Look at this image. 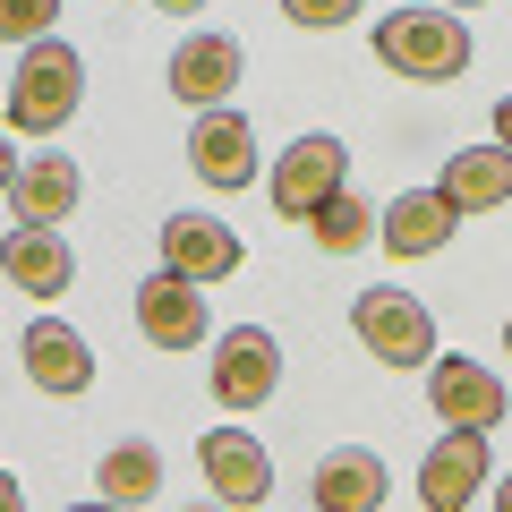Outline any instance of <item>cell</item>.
Masks as SVG:
<instances>
[{"label": "cell", "instance_id": "7c38bea8", "mask_svg": "<svg viewBox=\"0 0 512 512\" xmlns=\"http://www.w3.org/2000/svg\"><path fill=\"white\" fill-rule=\"evenodd\" d=\"M163 265L188 282H231L239 274V231L214 214H171L163 222Z\"/></svg>", "mask_w": 512, "mask_h": 512}, {"label": "cell", "instance_id": "277c9868", "mask_svg": "<svg viewBox=\"0 0 512 512\" xmlns=\"http://www.w3.org/2000/svg\"><path fill=\"white\" fill-rule=\"evenodd\" d=\"M265 188H274V214L308 222L316 205L333 197V188H350V146L333 137V128H316V137H291V146H282V163L265 171Z\"/></svg>", "mask_w": 512, "mask_h": 512}, {"label": "cell", "instance_id": "9a60e30c", "mask_svg": "<svg viewBox=\"0 0 512 512\" xmlns=\"http://www.w3.org/2000/svg\"><path fill=\"white\" fill-rule=\"evenodd\" d=\"M316 512H384V461L367 453V444H333L325 461H316Z\"/></svg>", "mask_w": 512, "mask_h": 512}, {"label": "cell", "instance_id": "52a82bcc", "mask_svg": "<svg viewBox=\"0 0 512 512\" xmlns=\"http://www.w3.org/2000/svg\"><path fill=\"white\" fill-rule=\"evenodd\" d=\"M487 487V427H444V444L419 461V504L427 512H470Z\"/></svg>", "mask_w": 512, "mask_h": 512}, {"label": "cell", "instance_id": "603a6c76", "mask_svg": "<svg viewBox=\"0 0 512 512\" xmlns=\"http://www.w3.org/2000/svg\"><path fill=\"white\" fill-rule=\"evenodd\" d=\"M9 180H18V146L0 137V197H9Z\"/></svg>", "mask_w": 512, "mask_h": 512}, {"label": "cell", "instance_id": "2e32d148", "mask_svg": "<svg viewBox=\"0 0 512 512\" xmlns=\"http://www.w3.org/2000/svg\"><path fill=\"white\" fill-rule=\"evenodd\" d=\"M453 222H461V205L444 197V188H402L393 214L376 222V239H384L393 256H436L444 239H453Z\"/></svg>", "mask_w": 512, "mask_h": 512}, {"label": "cell", "instance_id": "cb8c5ba5", "mask_svg": "<svg viewBox=\"0 0 512 512\" xmlns=\"http://www.w3.org/2000/svg\"><path fill=\"white\" fill-rule=\"evenodd\" d=\"M495 146H512V94L495 103Z\"/></svg>", "mask_w": 512, "mask_h": 512}, {"label": "cell", "instance_id": "8fae6325", "mask_svg": "<svg viewBox=\"0 0 512 512\" xmlns=\"http://www.w3.org/2000/svg\"><path fill=\"white\" fill-rule=\"evenodd\" d=\"M188 163H197L205 188H248L256 180V128L239 120L231 103H214L197 120V137H188Z\"/></svg>", "mask_w": 512, "mask_h": 512}, {"label": "cell", "instance_id": "7a4b0ae2", "mask_svg": "<svg viewBox=\"0 0 512 512\" xmlns=\"http://www.w3.org/2000/svg\"><path fill=\"white\" fill-rule=\"evenodd\" d=\"M376 60L419 77V86H444L470 69V26H461V9H393L376 26Z\"/></svg>", "mask_w": 512, "mask_h": 512}, {"label": "cell", "instance_id": "30bf717a", "mask_svg": "<svg viewBox=\"0 0 512 512\" xmlns=\"http://www.w3.org/2000/svg\"><path fill=\"white\" fill-rule=\"evenodd\" d=\"M427 410L444 427H495L504 419V384L478 359H427Z\"/></svg>", "mask_w": 512, "mask_h": 512}, {"label": "cell", "instance_id": "e0dca14e", "mask_svg": "<svg viewBox=\"0 0 512 512\" xmlns=\"http://www.w3.org/2000/svg\"><path fill=\"white\" fill-rule=\"evenodd\" d=\"M436 188L461 205V214H495V205H512V146H461L453 163H444Z\"/></svg>", "mask_w": 512, "mask_h": 512}, {"label": "cell", "instance_id": "ba28073f", "mask_svg": "<svg viewBox=\"0 0 512 512\" xmlns=\"http://www.w3.org/2000/svg\"><path fill=\"white\" fill-rule=\"evenodd\" d=\"M0 274L18 282L26 299H60L77 282V256H69V239H60V222H18V231L0 239Z\"/></svg>", "mask_w": 512, "mask_h": 512}, {"label": "cell", "instance_id": "4fadbf2b", "mask_svg": "<svg viewBox=\"0 0 512 512\" xmlns=\"http://www.w3.org/2000/svg\"><path fill=\"white\" fill-rule=\"evenodd\" d=\"M239 77H248V52H239L231 35H188L180 52H171V94H180V103H197V111L231 103Z\"/></svg>", "mask_w": 512, "mask_h": 512}, {"label": "cell", "instance_id": "6da1fadb", "mask_svg": "<svg viewBox=\"0 0 512 512\" xmlns=\"http://www.w3.org/2000/svg\"><path fill=\"white\" fill-rule=\"evenodd\" d=\"M77 103H86V60L69 52V43H26L18 77H9V128L18 137H52V128L77 120Z\"/></svg>", "mask_w": 512, "mask_h": 512}, {"label": "cell", "instance_id": "44dd1931", "mask_svg": "<svg viewBox=\"0 0 512 512\" xmlns=\"http://www.w3.org/2000/svg\"><path fill=\"white\" fill-rule=\"evenodd\" d=\"M60 18V0H0V43H43Z\"/></svg>", "mask_w": 512, "mask_h": 512}, {"label": "cell", "instance_id": "5bb4252c", "mask_svg": "<svg viewBox=\"0 0 512 512\" xmlns=\"http://www.w3.org/2000/svg\"><path fill=\"white\" fill-rule=\"evenodd\" d=\"M26 376H35V393H86L94 384L86 333L60 325V316H35V325H26Z\"/></svg>", "mask_w": 512, "mask_h": 512}, {"label": "cell", "instance_id": "9c48e42d", "mask_svg": "<svg viewBox=\"0 0 512 512\" xmlns=\"http://www.w3.org/2000/svg\"><path fill=\"white\" fill-rule=\"evenodd\" d=\"M197 461H205V478H214L222 504H265V495H274V461H265V444H256L248 427H205Z\"/></svg>", "mask_w": 512, "mask_h": 512}, {"label": "cell", "instance_id": "7402d4cb", "mask_svg": "<svg viewBox=\"0 0 512 512\" xmlns=\"http://www.w3.org/2000/svg\"><path fill=\"white\" fill-rule=\"evenodd\" d=\"M282 18H291V26H350V18H359V0H282Z\"/></svg>", "mask_w": 512, "mask_h": 512}, {"label": "cell", "instance_id": "83f0119b", "mask_svg": "<svg viewBox=\"0 0 512 512\" xmlns=\"http://www.w3.org/2000/svg\"><path fill=\"white\" fill-rule=\"evenodd\" d=\"M504 350H512V325H504Z\"/></svg>", "mask_w": 512, "mask_h": 512}, {"label": "cell", "instance_id": "ffe728a7", "mask_svg": "<svg viewBox=\"0 0 512 512\" xmlns=\"http://www.w3.org/2000/svg\"><path fill=\"white\" fill-rule=\"evenodd\" d=\"M376 222H384V214H376L367 197L333 188V197L308 214V231H316V248H325V256H359V248H376Z\"/></svg>", "mask_w": 512, "mask_h": 512}, {"label": "cell", "instance_id": "d6986e66", "mask_svg": "<svg viewBox=\"0 0 512 512\" xmlns=\"http://www.w3.org/2000/svg\"><path fill=\"white\" fill-rule=\"evenodd\" d=\"M94 487H103V504H154V495H163V453H154L146 436L111 444L103 470H94Z\"/></svg>", "mask_w": 512, "mask_h": 512}, {"label": "cell", "instance_id": "8992f818", "mask_svg": "<svg viewBox=\"0 0 512 512\" xmlns=\"http://www.w3.org/2000/svg\"><path fill=\"white\" fill-rule=\"evenodd\" d=\"M137 333H146L154 350H188V342H205L214 333V316H205V282H188V274H146L137 282Z\"/></svg>", "mask_w": 512, "mask_h": 512}, {"label": "cell", "instance_id": "484cf974", "mask_svg": "<svg viewBox=\"0 0 512 512\" xmlns=\"http://www.w3.org/2000/svg\"><path fill=\"white\" fill-rule=\"evenodd\" d=\"M154 9H171V18H188V9H205V0H154Z\"/></svg>", "mask_w": 512, "mask_h": 512}, {"label": "cell", "instance_id": "4316f807", "mask_svg": "<svg viewBox=\"0 0 512 512\" xmlns=\"http://www.w3.org/2000/svg\"><path fill=\"white\" fill-rule=\"evenodd\" d=\"M495 512H512V478H504V487H495Z\"/></svg>", "mask_w": 512, "mask_h": 512}, {"label": "cell", "instance_id": "d4e9b609", "mask_svg": "<svg viewBox=\"0 0 512 512\" xmlns=\"http://www.w3.org/2000/svg\"><path fill=\"white\" fill-rule=\"evenodd\" d=\"M9 504H18V478H9V470H0V512H9Z\"/></svg>", "mask_w": 512, "mask_h": 512}, {"label": "cell", "instance_id": "f1b7e54d", "mask_svg": "<svg viewBox=\"0 0 512 512\" xmlns=\"http://www.w3.org/2000/svg\"><path fill=\"white\" fill-rule=\"evenodd\" d=\"M461 9H478V0H461Z\"/></svg>", "mask_w": 512, "mask_h": 512}, {"label": "cell", "instance_id": "5b68a950", "mask_svg": "<svg viewBox=\"0 0 512 512\" xmlns=\"http://www.w3.org/2000/svg\"><path fill=\"white\" fill-rule=\"evenodd\" d=\"M282 384V342L265 325H231L214 342V402L222 410H265Z\"/></svg>", "mask_w": 512, "mask_h": 512}, {"label": "cell", "instance_id": "ac0fdd59", "mask_svg": "<svg viewBox=\"0 0 512 512\" xmlns=\"http://www.w3.org/2000/svg\"><path fill=\"white\" fill-rule=\"evenodd\" d=\"M77 163L69 154H35V163H18V180H9V205H18V222H69L77 214Z\"/></svg>", "mask_w": 512, "mask_h": 512}, {"label": "cell", "instance_id": "3957f363", "mask_svg": "<svg viewBox=\"0 0 512 512\" xmlns=\"http://www.w3.org/2000/svg\"><path fill=\"white\" fill-rule=\"evenodd\" d=\"M350 325H359V342L376 350L384 367H427L436 359V316H427V299L393 291V282H376V291L350 299Z\"/></svg>", "mask_w": 512, "mask_h": 512}]
</instances>
